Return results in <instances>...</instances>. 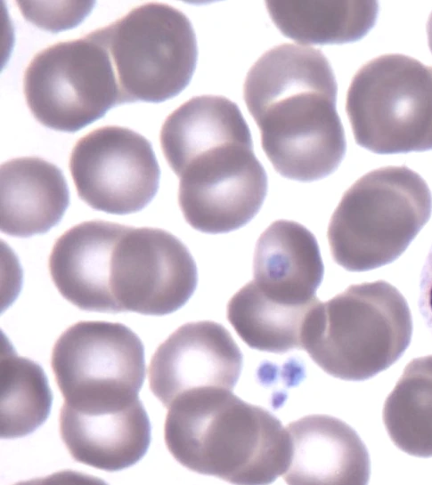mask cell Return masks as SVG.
Segmentation results:
<instances>
[{
  "label": "cell",
  "instance_id": "obj_4",
  "mask_svg": "<svg viewBox=\"0 0 432 485\" xmlns=\"http://www.w3.org/2000/svg\"><path fill=\"white\" fill-rule=\"evenodd\" d=\"M432 197L425 181L405 166L379 167L342 196L328 226L336 263L366 271L397 259L428 222Z\"/></svg>",
  "mask_w": 432,
  "mask_h": 485
},
{
  "label": "cell",
  "instance_id": "obj_9",
  "mask_svg": "<svg viewBox=\"0 0 432 485\" xmlns=\"http://www.w3.org/2000/svg\"><path fill=\"white\" fill-rule=\"evenodd\" d=\"M178 204L195 230L227 233L250 222L267 192L249 127L226 133L193 157L178 176Z\"/></svg>",
  "mask_w": 432,
  "mask_h": 485
},
{
  "label": "cell",
  "instance_id": "obj_24",
  "mask_svg": "<svg viewBox=\"0 0 432 485\" xmlns=\"http://www.w3.org/2000/svg\"><path fill=\"white\" fill-rule=\"evenodd\" d=\"M427 34H428V45L432 53V12L427 23Z\"/></svg>",
  "mask_w": 432,
  "mask_h": 485
},
{
  "label": "cell",
  "instance_id": "obj_6",
  "mask_svg": "<svg viewBox=\"0 0 432 485\" xmlns=\"http://www.w3.org/2000/svg\"><path fill=\"white\" fill-rule=\"evenodd\" d=\"M355 141L378 154L432 150V67L403 54L364 64L346 94Z\"/></svg>",
  "mask_w": 432,
  "mask_h": 485
},
{
  "label": "cell",
  "instance_id": "obj_10",
  "mask_svg": "<svg viewBox=\"0 0 432 485\" xmlns=\"http://www.w3.org/2000/svg\"><path fill=\"white\" fill-rule=\"evenodd\" d=\"M69 169L78 197L94 209L113 214L140 211L159 184L151 142L122 126H102L80 138Z\"/></svg>",
  "mask_w": 432,
  "mask_h": 485
},
{
  "label": "cell",
  "instance_id": "obj_17",
  "mask_svg": "<svg viewBox=\"0 0 432 485\" xmlns=\"http://www.w3.org/2000/svg\"><path fill=\"white\" fill-rule=\"evenodd\" d=\"M69 202L61 171L37 157L10 159L0 167V228L13 237L42 234L61 219Z\"/></svg>",
  "mask_w": 432,
  "mask_h": 485
},
{
  "label": "cell",
  "instance_id": "obj_14",
  "mask_svg": "<svg viewBox=\"0 0 432 485\" xmlns=\"http://www.w3.org/2000/svg\"><path fill=\"white\" fill-rule=\"evenodd\" d=\"M60 432L76 461L109 472L134 465L151 442V424L139 398L126 405L95 409L63 403Z\"/></svg>",
  "mask_w": 432,
  "mask_h": 485
},
{
  "label": "cell",
  "instance_id": "obj_2",
  "mask_svg": "<svg viewBox=\"0 0 432 485\" xmlns=\"http://www.w3.org/2000/svg\"><path fill=\"white\" fill-rule=\"evenodd\" d=\"M167 408L165 442L187 469L246 485L268 484L285 473L289 433L264 408L208 387L179 395Z\"/></svg>",
  "mask_w": 432,
  "mask_h": 485
},
{
  "label": "cell",
  "instance_id": "obj_11",
  "mask_svg": "<svg viewBox=\"0 0 432 485\" xmlns=\"http://www.w3.org/2000/svg\"><path fill=\"white\" fill-rule=\"evenodd\" d=\"M198 282L195 261L170 232L127 226L110 261V288L120 311L166 315L183 306Z\"/></svg>",
  "mask_w": 432,
  "mask_h": 485
},
{
  "label": "cell",
  "instance_id": "obj_1",
  "mask_svg": "<svg viewBox=\"0 0 432 485\" xmlns=\"http://www.w3.org/2000/svg\"><path fill=\"white\" fill-rule=\"evenodd\" d=\"M337 92L328 60L312 47L277 45L249 70L244 101L263 150L281 176L313 182L338 167L346 145Z\"/></svg>",
  "mask_w": 432,
  "mask_h": 485
},
{
  "label": "cell",
  "instance_id": "obj_5",
  "mask_svg": "<svg viewBox=\"0 0 432 485\" xmlns=\"http://www.w3.org/2000/svg\"><path fill=\"white\" fill-rule=\"evenodd\" d=\"M91 34L110 54L122 103L170 99L185 88L195 70L193 28L171 5L142 4Z\"/></svg>",
  "mask_w": 432,
  "mask_h": 485
},
{
  "label": "cell",
  "instance_id": "obj_7",
  "mask_svg": "<svg viewBox=\"0 0 432 485\" xmlns=\"http://www.w3.org/2000/svg\"><path fill=\"white\" fill-rule=\"evenodd\" d=\"M23 86L34 117L58 131H77L122 103L110 54L91 33L37 53Z\"/></svg>",
  "mask_w": 432,
  "mask_h": 485
},
{
  "label": "cell",
  "instance_id": "obj_21",
  "mask_svg": "<svg viewBox=\"0 0 432 485\" xmlns=\"http://www.w3.org/2000/svg\"><path fill=\"white\" fill-rule=\"evenodd\" d=\"M0 434L22 437L47 418L53 395L46 376L35 361L5 350L1 356Z\"/></svg>",
  "mask_w": 432,
  "mask_h": 485
},
{
  "label": "cell",
  "instance_id": "obj_19",
  "mask_svg": "<svg viewBox=\"0 0 432 485\" xmlns=\"http://www.w3.org/2000/svg\"><path fill=\"white\" fill-rule=\"evenodd\" d=\"M276 27L288 37L306 44L356 41L373 27L376 2H266Z\"/></svg>",
  "mask_w": 432,
  "mask_h": 485
},
{
  "label": "cell",
  "instance_id": "obj_16",
  "mask_svg": "<svg viewBox=\"0 0 432 485\" xmlns=\"http://www.w3.org/2000/svg\"><path fill=\"white\" fill-rule=\"evenodd\" d=\"M323 273L315 237L297 222H273L256 243L253 282L269 298L290 304L314 302Z\"/></svg>",
  "mask_w": 432,
  "mask_h": 485
},
{
  "label": "cell",
  "instance_id": "obj_18",
  "mask_svg": "<svg viewBox=\"0 0 432 485\" xmlns=\"http://www.w3.org/2000/svg\"><path fill=\"white\" fill-rule=\"evenodd\" d=\"M317 298L305 304L271 299L252 281L228 302L227 319L250 348L273 353L303 349L304 335Z\"/></svg>",
  "mask_w": 432,
  "mask_h": 485
},
{
  "label": "cell",
  "instance_id": "obj_20",
  "mask_svg": "<svg viewBox=\"0 0 432 485\" xmlns=\"http://www.w3.org/2000/svg\"><path fill=\"white\" fill-rule=\"evenodd\" d=\"M383 421L399 449L432 457V355L407 364L384 403Z\"/></svg>",
  "mask_w": 432,
  "mask_h": 485
},
{
  "label": "cell",
  "instance_id": "obj_12",
  "mask_svg": "<svg viewBox=\"0 0 432 485\" xmlns=\"http://www.w3.org/2000/svg\"><path fill=\"white\" fill-rule=\"evenodd\" d=\"M242 362L239 346L224 326L210 320L189 322L154 352L148 368L150 388L166 408L193 389L232 391Z\"/></svg>",
  "mask_w": 432,
  "mask_h": 485
},
{
  "label": "cell",
  "instance_id": "obj_13",
  "mask_svg": "<svg viewBox=\"0 0 432 485\" xmlns=\"http://www.w3.org/2000/svg\"><path fill=\"white\" fill-rule=\"evenodd\" d=\"M127 226L105 221L81 222L54 243L51 278L61 295L81 310L121 312L110 288V261Z\"/></svg>",
  "mask_w": 432,
  "mask_h": 485
},
{
  "label": "cell",
  "instance_id": "obj_23",
  "mask_svg": "<svg viewBox=\"0 0 432 485\" xmlns=\"http://www.w3.org/2000/svg\"><path fill=\"white\" fill-rule=\"evenodd\" d=\"M418 303L421 316L432 334V246L426 256L420 277Z\"/></svg>",
  "mask_w": 432,
  "mask_h": 485
},
{
  "label": "cell",
  "instance_id": "obj_3",
  "mask_svg": "<svg viewBox=\"0 0 432 485\" xmlns=\"http://www.w3.org/2000/svg\"><path fill=\"white\" fill-rule=\"evenodd\" d=\"M412 334L406 300L384 280L351 285L314 309L303 349L329 375L363 381L403 355Z\"/></svg>",
  "mask_w": 432,
  "mask_h": 485
},
{
  "label": "cell",
  "instance_id": "obj_15",
  "mask_svg": "<svg viewBox=\"0 0 432 485\" xmlns=\"http://www.w3.org/2000/svg\"><path fill=\"white\" fill-rule=\"evenodd\" d=\"M290 455L285 481L300 484H366L371 462L355 431L327 415H309L289 424Z\"/></svg>",
  "mask_w": 432,
  "mask_h": 485
},
{
  "label": "cell",
  "instance_id": "obj_8",
  "mask_svg": "<svg viewBox=\"0 0 432 485\" xmlns=\"http://www.w3.org/2000/svg\"><path fill=\"white\" fill-rule=\"evenodd\" d=\"M51 366L67 405L80 409L121 406L139 398L144 347L123 324L80 321L57 339Z\"/></svg>",
  "mask_w": 432,
  "mask_h": 485
},
{
  "label": "cell",
  "instance_id": "obj_22",
  "mask_svg": "<svg viewBox=\"0 0 432 485\" xmlns=\"http://www.w3.org/2000/svg\"><path fill=\"white\" fill-rule=\"evenodd\" d=\"M64 4L61 3L58 8L50 7L49 4H45L46 6H44L43 4L20 2L19 5L24 16L33 23L48 30L58 31L70 28V25L64 19L57 15L58 13L88 12L94 3H83L79 7L77 5H79L80 3H67L62 7Z\"/></svg>",
  "mask_w": 432,
  "mask_h": 485
}]
</instances>
